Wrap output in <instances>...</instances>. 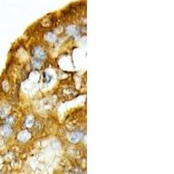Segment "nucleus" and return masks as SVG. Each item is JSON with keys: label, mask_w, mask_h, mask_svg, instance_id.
Wrapping results in <instances>:
<instances>
[{"label": "nucleus", "mask_w": 174, "mask_h": 174, "mask_svg": "<svg viewBox=\"0 0 174 174\" xmlns=\"http://www.w3.org/2000/svg\"><path fill=\"white\" fill-rule=\"evenodd\" d=\"M32 54L37 59H44L45 56H46L45 51L41 48V47H38V46H36V47L33 48Z\"/></svg>", "instance_id": "nucleus-1"}, {"label": "nucleus", "mask_w": 174, "mask_h": 174, "mask_svg": "<svg viewBox=\"0 0 174 174\" xmlns=\"http://www.w3.org/2000/svg\"><path fill=\"white\" fill-rule=\"evenodd\" d=\"M83 137V133L79 132H74L69 135V140L72 143H77Z\"/></svg>", "instance_id": "nucleus-2"}, {"label": "nucleus", "mask_w": 174, "mask_h": 174, "mask_svg": "<svg viewBox=\"0 0 174 174\" xmlns=\"http://www.w3.org/2000/svg\"><path fill=\"white\" fill-rule=\"evenodd\" d=\"M30 137H31V134H30L28 131H23V132H21L20 133L17 135V138L21 142L27 141L30 138Z\"/></svg>", "instance_id": "nucleus-3"}, {"label": "nucleus", "mask_w": 174, "mask_h": 174, "mask_svg": "<svg viewBox=\"0 0 174 174\" xmlns=\"http://www.w3.org/2000/svg\"><path fill=\"white\" fill-rule=\"evenodd\" d=\"M0 133H1L2 136H4V137H8L12 133V129H11V127L8 125H5V126H4L1 128Z\"/></svg>", "instance_id": "nucleus-4"}, {"label": "nucleus", "mask_w": 174, "mask_h": 174, "mask_svg": "<svg viewBox=\"0 0 174 174\" xmlns=\"http://www.w3.org/2000/svg\"><path fill=\"white\" fill-rule=\"evenodd\" d=\"M45 39L49 42H54V41L56 40V36L52 34V33H48L46 37H45Z\"/></svg>", "instance_id": "nucleus-5"}, {"label": "nucleus", "mask_w": 174, "mask_h": 174, "mask_svg": "<svg viewBox=\"0 0 174 174\" xmlns=\"http://www.w3.org/2000/svg\"><path fill=\"white\" fill-rule=\"evenodd\" d=\"M34 120L32 119V118H27L26 119V121H25V126L26 127H28V128H31V127H32L34 126Z\"/></svg>", "instance_id": "nucleus-6"}, {"label": "nucleus", "mask_w": 174, "mask_h": 174, "mask_svg": "<svg viewBox=\"0 0 174 174\" xmlns=\"http://www.w3.org/2000/svg\"><path fill=\"white\" fill-rule=\"evenodd\" d=\"M6 114H7V110L5 107L0 108V117H6Z\"/></svg>", "instance_id": "nucleus-7"}, {"label": "nucleus", "mask_w": 174, "mask_h": 174, "mask_svg": "<svg viewBox=\"0 0 174 174\" xmlns=\"http://www.w3.org/2000/svg\"><path fill=\"white\" fill-rule=\"evenodd\" d=\"M13 122H14V117H12V116H8V117L5 118V124L6 125H11V124H13Z\"/></svg>", "instance_id": "nucleus-8"}, {"label": "nucleus", "mask_w": 174, "mask_h": 174, "mask_svg": "<svg viewBox=\"0 0 174 174\" xmlns=\"http://www.w3.org/2000/svg\"><path fill=\"white\" fill-rule=\"evenodd\" d=\"M33 65H34V67H36V68H39L41 65V62L39 61V59H34V60H33Z\"/></svg>", "instance_id": "nucleus-9"}, {"label": "nucleus", "mask_w": 174, "mask_h": 174, "mask_svg": "<svg viewBox=\"0 0 174 174\" xmlns=\"http://www.w3.org/2000/svg\"><path fill=\"white\" fill-rule=\"evenodd\" d=\"M67 32H68L69 34L72 35V34H74V33L76 32V28L73 27V26H70V27H68V29H67Z\"/></svg>", "instance_id": "nucleus-10"}]
</instances>
